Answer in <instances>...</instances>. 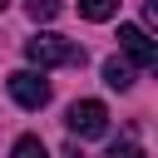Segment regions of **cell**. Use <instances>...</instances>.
Segmentation results:
<instances>
[{"label": "cell", "instance_id": "6da1fadb", "mask_svg": "<svg viewBox=\"0 0 158 158\" xmlns=\"http://www.w3.org/2000/svg\"><path fill=\"white\" fill-rule=\"evenodd\" d=\"M25 59L40 64V69L84 64V44H74V40H64V35H35V40H25Z\"/></svg>", "mask_w": 158, "mask_h": 158}, {"label": "cell", "instance_id": "7a4b0ae2", "mask_svg": "<svg viewBox=\"0 0 158 158\" xmlns=\"http://www.w3.org/2000/svg\"><path fill=\"white\" fill-rule=\"evenodd\" d=\"M64 128L74 138H99V133H109V109L99 99H74L64 109Z\"/></svg>", "mask_w": 158, "mask_h": 158}, {"label": "cell", "instance_id": "3957f363", "mask_svg": "<svg viewBox=\"0 0 158 158\" xmlns=\"http://www.w3.org/2000/svg\"><path fill=\"white\" fill-rule=\"evenodd\" d=\"M5 89H10V99H15L20 109H44V104H49V79L35 74V69H15V74L5 79Z\"/></svg>", "mask_w": 158, "mask_h": 158}, {"label": "cell", "instance_id": "277c9868", "mask_svg": "<svg viewBox=\"0 0 158 158\" xmlns=\"http://www.w3.org/2000/svg\"><path fill=\"white\" fill-rule=\"evenodd\" d=\"M118 49H123L138 69H153V64H158V44L148 40L143 25H118Z\"/></svg>", "mask_w": 158, "mask_h": 158}, {"label": "cell", "instance_id": "5b68a950", "mask_svg": "<svg viewBox=\"0 0 158 158\" xmlns=\"http://www.w3.org/2000/svg\"><path fill=\"white\" fill-rule=\"evenodd\" d=\"M104 84L109 89H133V69L123 59H104Z\"/></svg>", "mask_w": 158, "mask_h": 158}, {"label": "cell", "instance_id": "8992f818", "mask_svg": "<svg viewBox=\"0 0 158 158\" xmlns=\"http://www.w3.org/2000/svg\"><path fill=\"white\" fill-rule=\"evenodd\" d=\"M79 15L84 20H114L118 15V0H79Z\"/></svg>", "mask_w": 158, "mask_h": 158}, {"label": "cell", "instance_id": "52a82bcc", "mask_svg": "<svg viewBox=\"0 0 158 158\" xmlns=\"http://www.w3.org/2000/svg\"><path fill=\"white\" fill-rule=\"evenodd\" d=\"M10 158H49V148L35 138V133H25V138H15V148H10Z\"/></svg>", "mask_w": 158, "mask_h": 158}, {"label": "cell", "instance_id": "ba28073f", "mask_svg": "<svg viewBox=\"0 0 158 158\" xmlns=\"http://www.w3.org/2000/svg\"><path fill=\"white\" fill-rule=\"evenodd\" d=\"M25 10H30V20H54L64 5L59 0H25Z\"/></svg>", "mask_w": 158, "mask_h": 158}, {"label": "cell", "instance_id": "9c48e42d", "mask_svg": "<svg viewBox=\"0 0 158 158\" xmlns=\"http://www.w3.org/2000/svg\"><path fill=\"white\" fill-rule=\"evenodd\" d=\"M104 158H148V153H143V148H138L133 138H123V143H114V148H109Z\"/></svg>", "mask_w": 158, "mask_h": 158}, {"label": "cell", "instance_id": "30bf717a", "mask_svg": "<svg viewBox=\"0 0 158 158\" xmlns=\"http://www.w3.org/2000/svg\"><path fill=\"white\" fill-rule=\"evenodd\" d=\"M59 158H84V148H79V143H69V148H64Z\"/></svg>", "mask_w": 158, "mask_h": 158}, {"label": "cell", "instance_id": "8fae6325", "mask_svg": "<svg viewBox=\"0 0 158 158\" xmlns=\"http://www.w3.org/2000/svg\"><path fill=\"white\" fill-rule=\"evenodd\" d=\"M5 5H10V0H0V10H5Z\"/></svg>", "mask_w": 158, "mask_h": 158}]
</instances>
